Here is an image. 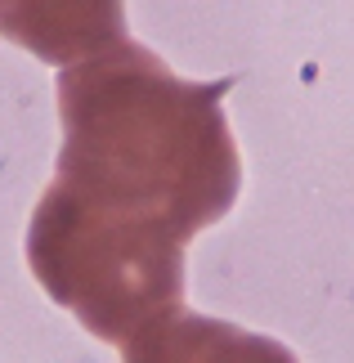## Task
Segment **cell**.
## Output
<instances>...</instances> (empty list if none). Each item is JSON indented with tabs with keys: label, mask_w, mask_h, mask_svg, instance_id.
Listing matches in <instances>:
<instances>
[{
	"label": "cell",
	"mask_w": 354,
	"mask_h": 363,
	"mask_svg": "<svg viewBox=\"0 0 354 363\" xmlns=\"http://www.w3.org/2000/svg\"><path fill=\"white\" fill-rule=\"evenodd\" d=\"M36 283L108 345H126L162 314L184 310V238L162 220L117 211L77 189L40 193L27 225Z\"/></svg>",
	"instance_id": "7a4b0ae2"
},
{
	"label": "cell",
	"mask_w": 354,
	"mask_h": 363,
	"mask_svg": "<svg viewBox=\"0 0 354 363\" xmlns=\"http://www.w3.org/2000/svg\"><path fill=\"white\" fill-rule=\"evenodd\" d=\"M121 363H301L282 341L189 310L162 314L121 345Z\"/></svg>",
	"instance_id": "277c9868"
},
{
	"label": "cell",
	"mask_w": 354,
	"mask_h": 363,
	"mask_svg": "<svg viewBox=\"0 0 354 363\" xmlns=\"http://www.w3.org/2000/svg\"><path fill=\"white\" fill-rule=\"evenodd\" d=\"M233 81H184L148 45L59 72V184L117 211L171 225L184 242L233 206L243 166L220 94Z\"/></svg>",
	"instance_id": "6da1fadb"
},
{
	"label": "cell",
	"mask_w": 354,
	"mask_h": 363,
	"mask_svg": "<svg viewBox=\"0 0 354 363\" xmlns=\"http://www.w3.org/2000/svg\"><path fill=\"white\" fill-rule=\"evenodd\" d=\"M0 36L40 63L77 67L126 40V0H0Z\"/></svg>",
	"instance_id": "3957f363"
}]
</instances>
